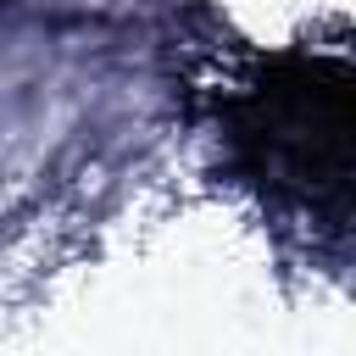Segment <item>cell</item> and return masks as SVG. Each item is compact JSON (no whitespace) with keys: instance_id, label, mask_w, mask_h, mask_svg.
Here are the masks:
<instances>
[{"instance_id":"6da1fadb","label":"cell","mask_w":356,"mask_h":356,"mask_svg":"<svg viewBox=\"0 0 356 356\" xmlns=\"http://www.w3.org/2000/svg\"><path fill=\"white\" fill-rule=\"evenodd\" d=\"M239 172L267 195L345 217L350 195V61L334 56H273L222 106Z\"/></svg>"}]
</instances>
